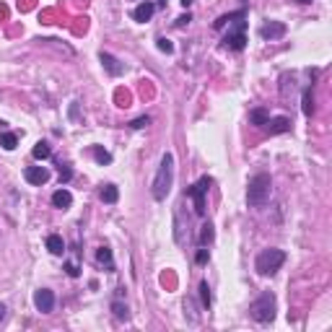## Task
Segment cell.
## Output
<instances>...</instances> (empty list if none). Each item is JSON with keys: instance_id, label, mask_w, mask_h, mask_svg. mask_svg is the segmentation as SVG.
<instances>
[{"instance_id": "3", "label": "cell", "mask_w": 332, "mask_h": 332, "mask_svg": "<svg viewBox=\"0 0 332 332\" xmlns=\"http://www.w3.org/2000/svg\"><path fill=\"white\" fill-rule=\"evenodd\" d=\"M283 262H285V252L283 249H265V252L257 254L254 268H257L260 275H275Z\"/></svg>"}, {"instance_id": "23", "label": "cell", "mask_w": 332, "mask_h": 332, "mask_svg": "<svg viewBox=\"0 0 332 332\" xmlns=\"http://www.w3.org/2000/svg\"><path fill=\"white\" fill-rule=\"evenodd\" d=\"M213 236H215L213 226H210V224H205V226H203V231H200V244H210Z\"/></svg>"}, {"instance_id": "19", "label": "cell", "mask_w": 332, "mask_h": 332, "mask_svg": "<svg viewBox=\"0 0 332 332\" xmlns=\"http://www.w3.org/2000/svg\"><path fill=\"white\" fill-rule=\"evenodd\" d=\"M0 145H3L6 151H13L18 145V135L16 132H0Z\"/></svg>"}, {"instance_id": "21", "label": "cell", "mask_w": 332, "mask_h": 332, "mask_svg": "<svg viewBox=\"0 0 332 332\" xmlns=\"http://www.w3.org/2000/svg\"><path fill=\"white\" fill-rule=\"evenodd\" d=\"M31 153H34V159H39V161H42V159H50L52 148H50L47 143H42V140H39V143L34 145V151H31Z\"/></svg>"}, {"instance_id": "33", "label": "cell", "mask_w": 332, "mask_h": 332, "mask_svg": "<svg viewBox=\"0 0 332 332\" xmlns=\"http://www.w3.org/2000/svg\"><path fill=\"white\" fill-rule=\"evenodd\" d=\"M296 3H312V0H296Z\"/></svg>"}, {"instance_id": "7", "label": "cell", "mask_w": 332, "mask_h": 332, "mask_svg": "<svg viewBox=\"0 0 332 332\" xmlns=\"http://www.w3.org/2000/svg\"><path fill=\"white\" fill-rule=\"evenodd\" d=\"M34 306L39 309L42 314H50L52 312V306H55V293L50 288H39L34 293Z\"/></svg>"}, {"instance_id": "6", "label": "cell", "mask_w": 332, "mask_h": 332, "mask_svg": "<svg viewBox=\"0 0 332 332\" xmlns=\"http://www.w3.org/2000/svg\"><path fill=\"white\" fill-rule=\"evenodd\" d=\"M247 16V13H244ZM244 16H241V18H244ZM239 18V24H236V29L234 31H229L226 34V39H224V44H226V47L229 50H244V44H247V36H244V21H241Z\"/></svg>"}, {"instance_id": "15", "label": "cell", "mask_w": 332, "mask_h": 332, "mask_svg": "<svg viewBox=\"0 0 332 332\" xmlns=\"http://www.w3.org/2000/svg\"><path fill=\"white\" fill-rule=\"evenodd\" d=\"M99 197H101V203H109V205H112V203L120 200V190H117L115 185H104L101 192H99Z\"/></svg>"}, {"instance_id": "25", "label": "cell", "mask_w": 332, "mask_h": 332, "mask_svg": "<svg viewBox=\"0 0 332 332\" xmlns=\"http://www.w3.org/2000/svg\"><path fill=\"white\" fill-rule=\"evenodd\" d=\"M148 125H151V117H138V120H132V122H130L132 130H143V127H148Z\"/></svg>"}, {"instance_id": "4", "label": "cell", "mask_w": 332, "mask_h": 332, "mask_svg": "<svg viewBox=\"0 0 332 332\" xmlns=\"http://www.w3.org/2000/svg\"><path fill=\"white\" fill-rule=\"evenodd\" d=\"M249 314H252V319H257V322H273L275 319V296L273 293H262L257 301H252V306H249Z\"/></svg>"}, {"instance_id": "11", "label": "cell", "mask_w": 332, "mask_h": 332, "mask_svg": "<svg viewBox=\"0 0 332 332\" xmlns=\"http://www.w3.org/2000/svg\"><path fill=\"white\" fill-rule=\"evenodd\" d=\"M268 132L270 135H280V132H288L291 130V120L288 117H275V120H268Z\"/></svg>"}, {"instance_id": "8", "label": "cell", "mask_w": 332, "mask_h": 332, "mask_svg": "<svg viewBox=\"0 0 332 332\" xmlns=\"http://www.w3.org/2000/svg\"><path fill=\"white\" fill-rule=\"evenodd\" d=\"M285 24H280V21H268V24H262V29H260V36L262 39H280V36H285Z\"/></svg>"}, {"instance_id": "1", "label": "cell", "mask_w": 332, "mask_h": 332, "mask_svg": "<svg viewBox=\"0 0 332 332\" xmlns=\"http://www.w3.org/2000/svg\"><path fill=\"white\" fill-rule=\"evenodd\" d=\"M171 185H174V156L171 153H164L161 159V166L156 171V179H153V197L156 200H166V195L171 192Z\"/></svg>"}, {"instance_id": "31", "label": "cell", "mask_w": 332, "mask_h": 332, "mask_svg": "<svg viewBox=\"0 0 332 332\" xmlns=\"http://www.w3.org/2000/svg\"><path fill=\"white\" fill-rule=\"evenodd\" d=\"M187 24H190V13L182 16V18H176V26H187Z\"/></svg>"}, {"instance_id": "10", "label": "cell", "mask_w": 332, "mask_h": 332, "mask_svg": "<svg viewBox=\"0 0 332 332\" xmlns=\"http://www.w3.org/2000/svg\"><path fill=\"white\" fill-rule=\"evenodd\" d=\"M24 176H26L29 185H44V182L50 179V171L44 169V166H29V169L24 171Z\"/></svg>"}, {"instance_id": "27", "label": "cell", "mask_w": 332, "mask_h": 332, "mask_svg": "<svg viewBox=\"0 0 332 332\" xmlns=\"http://www.w3.org/2000/svg\"><path fill=\"white\" fill-rule=\"evenodd\" d=\"M65 270H68L70 278H78V275H81V270H78V265H76V262H68V265H65Z\"/></svg>"}, {"instance_id": "30", "label": "cell", "mask_w": 332, "mask_h": 332, "mask_svg": "<svg viewBox=\"0 0 332 332\" xmlns=\"http://www.w3.org/2000/svg\"><path fill=\"white\" fill-rule=\"evenodd\" d=\"M208 257H210V252H208V249H200L195 260H197V265H205V262H208Z\"/></svg>"}, {"instance_id": "29", "label": "cell", "mask_w": 332, "mask_h": 332, "mask_svg": "<svg viewBox=\"0 0 332 332\" xmlns=\"http://www.w3.org/2000/svg\"><path fill=\"white\" fill-rule=\"evenodd\" d=\"M185 309H190V312H185V314H190V319H192V322H197V317H195V304H192V299H187V301H185Z\"/></svg>"}, {"instance_id": "34", "label": "cell", "mask_w": 332, "mask_h": 332, "mask_svg": "<svg viewBox=\"0 0 332 332\" xmlns=\"http://www.w3.org/2000/svg\"><path fill=\"white\" fill-rule=\"evenodd\" d=\"M159 6H166V0H159Z\"/></svg>"}, {"instance_id": "14", "label": "cell", "mask_w": 332, "mask_h": 332, "mask_svg": "<svg viewBox=\"0 0 332 332\" xmlns=\"http://www.w3.org/2000/svg\"><path fill=\"white\" fill-rule=\"evenodd\" d=\"M268 120H270V115H268V109H262V106H257V109H252V112H249V122L254 127H265V125H268Z\"/></svg>"}, {"instance_id": "22", "label": "cell", "mask_w": 332, "mask_h": 332, "mask_svg": "<svg viewBox=\"0 0 332 332\" xmlns=\"http://www.w3.org/2000/svg\"><path fill=\"white\" fill-rule=\"evenodd\" d=\"M112 312H115V317H117V319H127V317H130L127 306H125L122 301H115V304H112Z\"/></svg>"}, {"instance_id": "5", "label": "cell", "mask_w": 332, "mask_h": 332, "mask_svg": "<svg viewBox=\"0 0 332 332\" xmlns=\"http://www.w3.org/2000/svg\"><path fill=\"white\" fill-rule=\"evenodd\" d=\"M208 187H210V176H203L197 185L187 187V197L195 200V213L197 215H205V192H208Z\"/></svg>"}, {"instance_id": "32", "label": "cell", "mask_w": 332, "mask_h": 332, "mask_svg": "<svg viewBox=\"0 0 332 332\" xmlns=\"http://www.w3.org/2000/svg\"><path fill=\"white\" fill-rule=\"evenodd\" d=\"M6 319V304H0V322Z\"/></svg>"}, {"instance_id": "26", "label": "cell", "mask_w": 332, "mask_h": 332, "mask_svg": "<svg viewBox=\"0 0 332 332\" xmlns=\"http://www.w3.org/2000/svg\"><path fill=\"white\" fill-rule=\"evenodd\" d=\"M70 176H73V169H70L68 164H62V166H60V182H68Z\"/></svg>"}, {"instance_id": "2", "label": "cell", "mask_w": 332, "mask_h": 332, "mask_svg": "<svg viewBox=\"0 0 332 332\" xmlns=\"http://www.w3.org/2000/svg\"><path fill=\"white\" fill-rule=\"evenodd\" d=\"M270 192H273V179L270 174H254L249 179V190H247V203L252 208H262L265 203L270 200Z\"/></svg>"}, {"instance_id": "28", "label": "cell", "mask_w": 332, "mask_h": 332, "mask_svg": "<svg viewBox=\"0 0 332 332\" xmlns=\"http://www.w3.org/2000/svg\"><path fill=\"white\" fill-rule=\"evenodd\" d=\"M159 50L161 52H174V44L169 39H159Z\"/></svg>"}, {"instance_id": "18", "label": "cell", "mask_w": 332, "mask_h": 332, "mask_svg": "<svg viewBox=\"0 0 332 332\" xmlns=\"http://www.w3.org/2000/svg\"><path fill=\"white\" fill-rule=\"evenodd\" d=\"M47 249H50L52 254H62V252H65V244H62V239H60L57 234H50V236H47Z\"/></svg>"}, {"instance_id": "16", "label": "cell", "mask_w": 332, "mask_h": 332, "mask_svg": "<svg viewBox=\"0 0 332 332\" xmlns=\"http://www.w3.org/2000/svg\"><path fill=\"white\" fill-rule=\"evenodd\" d=\"M301 112H304L306 117L314 115V94H312V88H306L304 96H301Z\"/></svg>"}, {"instance_id": "13", "label": "cell", "mask_w": 332, "mask_h": 332, "mask_svg": "<svg viewBox=\"0 0 332 332\" xmlns=\"http://www.w3.org/2000/svg\"><path fill=\"white\" fill-rule=\"evenodd\" d=\"M52 205L60 208V210H68V208L73 205V195H70L68 190H57V192L52 195Z\"/></svg>"}, {"instance_id": "20", "label": "cell", "mask_w": 332, "mask_h": 332, "mask_svg": "<svg viewBox=\"0 0 332 332\" xmlns=\"http://www.w3.org/2000/svg\"><path fill=\"white\" fill-rule=\"evenodd\" d=\"M91 153H94V159L101 164V166H106V164H112V153H109V151H104L101 145H94L91 148Z\"/></svg>"}, {"instance_id": "12", "label": "cell", "mask_w": 332, "mask_h": 332, "mask_svg": "<svg viewBox=\"0 0 332 332\" xmlns=\"http://www.w3.org/2000/svg\"><path fill=\"white\" fill-rule=\"evenodd\" d=\"M153 13H156V6H153V3H148V0H145V3L135 6V11H132V18H135V21H140V24H145V21H151V16H153Z\"/></svg>"}, {"instance_id": "9", "label": "cell", "mask_w": 332, "mask_h": 332, "mask_svg": "<svg viewBox=\"0 0 332 332\" xmlns=\"http://www.w3.org/2000/svg\"><path fill=\"white\" fill-rule=\"evenodd\" d=\"M99 60H101V65L106 68V73H109V76H122V73H125V65H122L115 55L101 52V55H99Z\"/></svg>"}, {"instance_id": "24", "label": "cell", "mask_w": 332, "mask_h": 332, "mask_svg": "<svg viewBox=\"0 0 332 332\" xmlns=\"http://www.w3.org/2000/svg\"><path fill=\"white\" fill-rule=\"evenodd\" d=\"M200 296H203V306L208 309V306H210V288H208V283H205V280L200 283Z\"/></svg>"}, {"instance_id": "17", "label": "cell", "mask_w": 332, "mask_h": 332, "mask_svg": "<svg viewBox=\"0 0 332 332\" xmlns=\"http://www.w3.org/2000/svg\"><path fill=\"white\" fill-rule=\"evenodd\" d=\"M96 262H99V265H106V270H115V262H112V249L101 247V249L96 252Z\"/></svg>"}]
</instances>
